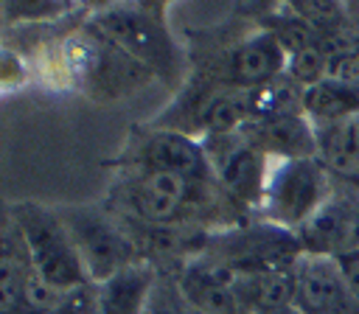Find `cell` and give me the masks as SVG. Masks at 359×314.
<instances>
[{
	"instance_id": "30bf717a",
	"label": "cell",
	"mask_w": 359,
	"mask_h": 314,
	"mask_svg": "<svg viewBox=\"0 0 359 314\" xmlns=\"http://www.w3.org/2000/svg\"><path fill=\"white\" fill-rule=\"evenodd\" d=\"M294 308L300 314H359V300L351 294L337 258L303 255L297 261Z\"/></svg>"
},
{
	"instance_id": "3957f363",
	"label": "cell",
	"mask_w": 359,
	"mask_h": 314,
	"mask_svg": "<svg viewBox=\"0 0 359 314\" xmlns=\"http://www.w3.org/2000/svg\"><path fill=\"white\" fill-rule=\"evenodd\" d=\"M6 213L22 233L31 264L42 280H48L59 292H73L93 283L56 207H45L36 202H14L6 207Z\"/></svg>"
},
{
	"instance_id": "6da1fadb",
	"label": "cell",
	"mask_w": 359,
	"mask_h": 314,
	"mask_svg": "<svg viewBox=\"0 0 359 314\" xmlns=\"http://www.w3.org/2000/svg\"><path fill=\"white\" fill-rule=\"evenodd\" d=\"M84 28L107 39L118 50H123L137 64H143L154 78H163L165 84L182 78L185 53L168 28L165 6L157 3L107 6L90 14Z\"/></svg>"
},
{
	"instance_id": "8fae6325",
	"label": "cell",
	"mask_w": 359,
	"mask_h": 314,
	"mask_svg": "<svg viewBox=\"0 0 359 314\" xmlns=\"http://www.w3.org/2000/svg\"><path fill=\"white\" fill-rule=\"evenodd\" d=\"M241 135L252 140L272 160L317 157V132H314V123L303 115V109L250 121L241 129Z\"/></svg>"
},
{
	"instance_id": "e0dca14e",
	"label": "cell",
	"mask_w": 359,
	"mask_h": 314,
	"mask_svg": "<svg viewBox=\"0 0 359 314\" xmlns=\"http://www.w3.org/2000/svg\"><path fill=\"white\" fill-rule=\"evenodd\" d=\"M31 272H34V264H31L28 247L22 241V233L6 213L3 216V238H0V314L17 311Z\"/></svg>"
},
{
	"instance_id": "4fadbf2b",
	"label": "cell",
	"mask_w": 359,
	"mask_h": 314,
	"mask_svg": "<svg viewBox=\"0 0 359 314\" xmlns=\"http://www.w3.org/2000/svg\"><path fill=\"white\" fill-rule=\"evenodd\" d=\"M160 280L154 264L140 261L118 275H112L98 286L95 294V314H146L151 292Z\"/></svg>"
},
{
	"instance_id": "ba28073f",
	"label": "cell",
	"mask_w": 359,
	"mask_h": 314,
	"mask_svg": "<svg viewBox=\"0 0 359 314\" xmlns=\"http://www.w3.org/2000/svg\"><path fill=\"white\" fill-rule=\"evenodd\" d=\"M202 146L208 151V160H210V168H213L219 188L238 207L258 213L261 199H264V188H266V177L272 168V157H266L241 132L202 137Z\"/></svg>"
},
{
	"instance_id": "5b68a950",
	"label": "cell",
	"mask_w": 359,
	"mask_h": 314,
	"mask_svg": "<svg viewBox=\"0 0 359 314\" xmlns=\"http://www.w3.org/2000/svg\"><path fill=\"white\" fill-rule=\"evenodd\" d=\"M56 213L65 221L93 283H104L143 261L137 241L109 207L59 205Z\"/></svg>"
},
{
	"instance_id": "ffe728a7",
	"label": "cell",
	"mask_w": 359,
	"mask_h": 314,
	"mask_svg": "<svg viewBox=\"0 0 359 314\" xmlns=\"http://www.w3.org/2000/svg\"><path fill=\"white\" fill-rule=\"evenodd\" d=\"M70 11V6H62V3H6L3 6V17L6 22H45V20H56L59 14Z\"/></svg>"
},
{
	"instance_id": "2e32d148",
	"label": "cell",
	"mask_w": 359,
	"mask_h": 314,
	"mask_svg": "<svg viewBox=\"0 0 359 314\" xmlns=\"http://www.w3.org/2000/svg\"><path fill=\"white\" fill-rule=\"evenodd\" d=\"M317 132V160L328 168L334 179L359 185V118L314 126Z\"/></svg>"
},
{
	"instance_id": "52a82bcc",
	"label": "cell",
	"mask_w": 359,
	"mask_h": 314,
	"mask_svg": "<svg viewBox=\"0 0 359 314\" xmlns=\"http://www.w3.org/2000/svg\"><path fill=\"white\" fill-rule=\"evenodd\" d=\"M115 168H149L163 174H177L194 182H216L208 151L199 137H191L180 129L146 123L132 132L121 154L112 160Z\"/></svg>"
},
{
	"instance_id": "7402d4cb",
	"label": "cell",
	"mask_w": 359,
	"mask_h": 314,
	"mask_svg": "<svg viewBox=\"0 0 359 314\" xmlns=\"http://www.w3.org/2000/svg\"><path fill=\"white\" fill-rule=\"evenodd\" d=\"M337 264H339V272H342L351 294L359 300V250L356 252H348V255H339Z\"/></svg>"
},
{
	"instance_id": "9c48e42d",
	"label": "cell",
	"mask_w": 359,
	"mask_h": 314,
	"mask_svg": "<svg viewBox=\"0 0 359 314\" xmlns=\"http://www.w3.org/2000/svg\"><path fill=\"white\" fill-rule=\"evenodd\" d=\"M306 255L339 258L359 250V193L337 188L334 196L297 230Z\"/></svg>"
},
{
	"instance_id": "7c38bea8",
	"label": "cell",
	"mask_w": 359,
	"mask_h": 314,
	"mask_svg": "<svg viewBox=\"0 0 359 314\" xmlns=\"http://www.w3.org/2000/svg\"><path fill=\"white\" fill-rule=\"evenodd\" d=\"M174 280L194 314H244L233 289V278L205 255H196L182 269H177Z\"/></svg>"
},
{
	"instance_id": "8992f818",
	"label": "cell",
	"mask_w": 359,
	"mask_h": 314,
	"mask_svg": "<svg viewBox=\"0 0 359 314\" xmlns=\"http://www.w3.org/2000/svg\"><path fill=\"white\" fill-rule=\"evenodd\" d=\"M337 191L334 177L317 157L272 160L258 219L297 233Z\"/></svg>"
},
{
	"instance_id": "7a4b0ae2",
	"label": "cell",
	"mask_w": 359,
	"mask_h": 314,
	"mask_svg": "<svg viewBox=\"0 0 359 314\" xmlns=\"http://www.w3.org/2000/svg\"><path fill=\"white\" fill-rule=\"evenodd\" d=\"M199 255H205L233 280H238L250 275L292 269L306 252L297 233L278 227L266 219H247L233 227L210 233Z\"/></svg>"
},
{
	"instance_id": "5bb4252c",
	"label": "cell",
	"mask_w": 359,
	"mask_h": 314,
	"mask_svg": "<svg viewBox=\"0 0 359 314\" xmlns=\"http://www.w3.org/2000/svg\"><path fill=\"white\" fill-rule=\"evenodd\" d=\"M238 306L244 314H278L294 306L297 266L280 272H264L233 280Z\"/></svg>"
},
{
	"instance_id": "d6986e66",
	"label": "cell",
	"mask_w": 359,
	"mask_h": 314,
	"mask_svg": "<svg viewBox=\"0 0 359 314\" xmlns=\"http://www.w3.org/2000/svg\"><path fill=\"white\" fill-rule=\"evenodd\" d=\"M146 314H194V311L182 300V294L177 289V280L171 275L160 272V280H157V286L151 292V300H149Z\"/></svg>"
},
{
	"instance_id": "ac0fdd59",
	"label": "cell",
	"mask_w": 359,
	"mask_h": 314,
	"mask_svg": "<svg viewBox=\"0 0 359 314\" xmlns=\"http://www.w3.org/2000/svg\"><path fill=\"white\" fill-rule=\"evenodd\" d=\"M294 14H300L320 36L325 34H342L348 31V8L342 3H328V0H297L289 3Z\"/></svg>"
},
{
	"instance_id": "44dd1931",
	"label": "cell",
	"mask_w": 359,
	"mask_h": 314,
	"mask_svg": "<svg viewBox=\"0 0 359 314\" xmlns=\"http://www.w3.org/2000/svg\"><path fill=\"white\" fill-rule=\"evenodd\" d=\"M95 294H98V286L95 283H87L81 289H73L48 314H95Z\"/></svg>"
},
{
	"instance_id": "603a6c76",
	"label": "cell",
	"mask_w": 359,
	"mask_h": 314,
	"mask_svg": "<svg viewBox=\"0 0 359 314\" xmlns=\"http://www.w3.org/2000/svg\"><path fill=\"white\" fill-rule=\"evenodd\" d=\"M278 314H300V311H297V308L292 306V308H286V311H278Z\"/></svg>"
},
{
	"instance_id": "277c9868",
	"label": "cell",
	"mask_w": 359,
	"mask_h": 314,
	"mask_svg": "<svg viewBox=\"0 0 359 314\" xmlns=\"http://www.w3.org/2000/svg\"><path fill=\"white\" fill-rule=\"evenodd\" d=\"M62 64L67 70V78L81 87L84 95L101 101L132 95L154 78L143 64H137L123 50H118L87 28L70 34L62 42Z\"/></svg>"
},
{
	"instance_id": "9a60e30c",
	"label": "cell",
	"mask_w": 359,
	"mask_h": 314,
	"mask_svg": "<svg viewBox=\"0 0 359 314\" xmlns=\"http://www.w3.org/2000/svg\"><path fill=\"white\" fill-rule=\"evenodd\" d=\"M300 109L314 126L353 121L359 118V84L342 78H323L303 90Z\"/></svg>"
}]
</instances>
